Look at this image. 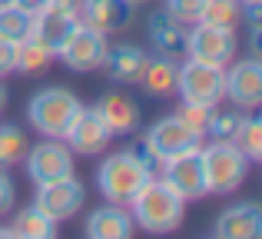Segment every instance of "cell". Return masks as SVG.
Masks as SVG:
<instances>
[{
    "mask_svg": "<svg viewBox=\"0 0 262 239\" xmlns=\"http://www.w3.org/2000/svg\"><path fill=\"white\" fill-rule=\"evenodd\" d=\"M129 209H133V226L146 229L153 236H166V233H176L183 226V216H186V200L169 189L163 180L149 176L146 183L140 186V193L129 200Z\"/></svg>",
    "mask_w": 262,
    "mask_h": 239,
    "instance_id": "cell-1",
    "label": "cell"
},
{
    "mask_svg": "<svg viewBox=\"0 0 262 239\" xmlns=\"http://www.w3.org/2000/svg\"><path fill=\"white\" fill-rule=\"evenodd\" d=\"M83 110L80 97L67 86H40L30 100H27V117L30 126L47 140H63L70 123Z\"/></svg>",
    "mask_w": 262,
    "mask_h": 239,
    "instance_id": "cell-2",
    "label": "cell"
},
{
    "mask_svg": "<svg viewBox=\"0 0 262 239\" xmlns=\"http://www.w3.org/2000/svg\"><path fill=\"white\" fill-rule=\"evenodd\" d=\"M153 176L149 160H143L133 149H123V153H110L106 160L96 169V186H100L103 200L106 203H129L140 186Z\"/></svg>",
    "mask_w": 262,
    "mask_h": 239,
    "instance_id": "cell-3",
    "label": "cell"
},
{
    "mask_svg": "<svg viewBox=\"0 0 262 239\" xmlns=\"http://www.w3.org/2000/svg\"><path fill=\"white\" fill-rule=\"evenodd\" d=\"M199 163H203L206 193H236L249 176V160L246 153L229 140H212L209 146H199Z\"/></svg>",
    "mask_w": 262,
    "mask_h": 239,
    "instance_id": "cell-4",
    "label": "cell"
},
{
    "mask_svg": "<svg viewBox=\"0 0 262 239\" xmlns=\"http://www.w3.org/2000/svg\"><path fill=\"white\" fill-rule=\"evenodd\" d=\"M186 103H203V106H219L226 97V67L199 63L186 57L183 67H176V90Z\"/></svg>",
    "mask_w": 262,
    "mask_h": 239,
    "instance_id": "cell-5",
    "label": "cell"
},
{
    "mask_svg": "<svg viewBox=\"0 0 262 239\" xmlns=\"http://www.w3.org/2000/svg\"><path fill=\"white\" fill-rule=\"evenodd\" d=\"M186 57L212 67L232 63L236 60V30L209 27L199 20V24H192V30H186Z\"/></svg>",
    "mask_w": 262,
    "mask_h": 239,
    "instance_id": "cell-6",
    "label": "cell"
},
{
    "mask_svg": "<svg viewBox=\"0 0 262 239\" xmlns=\"http://www.w3.org/2000/svg\"><path fill=\"white\" fill-rule=\"evenodd\" d=\"M83 203H86V186L77 176H63V180L37 186L33 206H37L40 213H47L53 223H63V220H73V216L83 209Z\"/></svg>",
    "mask_w": 262,
    "mask_h": 239,
    "instance_id": "cell-7",
    "label": "cell"
},
{
    "mask_svg": "<svg viewBox=\"0 0 262 239\" xmlns=\"http://www.w3.org/2000/svg\"><path fill=\"white\" fill-rule=\"evenodd\" d=\"M196 146H203V140H196L192 129L186 126L176 113L156 120L153 126L146 129V136H143V149H146V156L156 160V163L169 160V156H176V153H186V149H196Z\"/></svg>",
    "mask_w": 262,
    "mask_h": 239,
    "instance_id": "cell-8",
    "label": "cell"
},
{
    "mask_svg": "<svg viewBox=\"0 0 262 239\" xmlns=\"http://www.w3.org/2000/svg\"><path fill=\"white\" fill-rule=\"evenodd\" d=\"M27 173L37 186L43 183H53V180H63V176H73V153L70 146H63L60 140H47L37 143V146H27Z\"/></svg>",
    "mask_w": 262,
    "mask_h": 239,
    "instance_id": "cell-9",
    "label": "cell"
},
{
    "mask_svg": "<svg viewBox=\"0 0 262 239\" xmlns=\"http://www.w3.org/2000/svg\"><path fill=\"white\" fill-rule=\"evenodd\" d=\"M106 47H110L106 33L90 30V27L80 24L77 30H73V37L57 50V57L63 60L67 70H73V73H93V70H100Z\"/></svg>",
    "mask_w": 262,
    "mask_h": 239,
    "instance_id": "cell-10",
    "label": "cell"
},
{
    "mask_svg": "<svg viewBox=\"0 0 262 239\" xmlns=\"http://www.w3.org/2000/svg\"><path fill=\"white\" fill-rule=\"evenodd\" d=\"M163 183L169 189H176L183 200H203V196H209L206 193V180H203V163H199V146L163 160Z\"/></svg>",
    "mask_w": 262,
    "mask_h": 239,
    "instance_id": "cell-11",
    "label": "cell"
},
{
    "mask_svg": "<svg viewBox=\"0 0 262 239\" xmlns=\"http://www.w3.org/2000/svg\"><path fill=\"white\" fill-rule=\"evenodd\" d=\"M110 140H113V133L106 129V123L100 120V113L93 110H80L77 120L70 123V129H67L63 143L70 146V153H80V156H100L103 149L110 146Z\"/></svg>",
    "mask_w": 262,
    "mask_h": 239,
    "instance_id": "cell-12",
    "label": "cell"
},
{
    "mask_svg": "<svg viewBox=\"0 0 262 239\" xmlns=\"http://www.w3.org/2000/svg\"><path fill=\"white\" fill-rule=\"evenodd\" d=\"M226 97L239 110H256L262 103V63H259V57L239 60L236 67L226 70Z\"/></svg>",
    "mask_w": 262,
    "mask_h": 239,
    "instance_id": "cell-13",
    "label": "cell"
},
{
    "mask_svg": "<svg viewBox=\"0 0 262 239\" xmlns=\"http://www.w3.org/2000/svg\"><path fill=\"white\" fill-rule=\"evenodd\" d=\"M80 24L100 33H120L133 24L129 0H80Z\"/></svg>",
    "mask_w": 262,
    "mask_h": 239,
    "instance_id": "cell-14",
    "label": "cell"
},
{
    "mask_svg": "<svg viewBox=\"0 0 262 239\" xmlns=\"http://www.w3.org/2000/svg\"><path fill=\"white\" fill-rule=\"evenodd\" d=\"M212 236L216 239H259L262 236V209L259 203L243 200L236 206L223 209L212 223Z\"/></svg>",
    "mask_w": 262,
    "mask_h": 239,
    "instance_id": "cell-15",
    "label": "cell"
},
{
    "mask_svg": "<svg viewBox=\"0 0 262 239\" xmlns=\"http://www.w3.org/2000/svg\"><path fill=\"white\" fill-rule=\"evenodd\" d=\"M146 60L149 57H146V50H143V47H136V44H116V47H106L100 70L110 77V83L133 86L136 80H140Z\"/></svg>",
    "mask_w": 262,
    "mask_h": 239,
    "instance_id": "cell-16",
    "label": "cell"
},
{
    "mask_svg": "<svg viewBox=\"0 0 262 239\" xmlns=\"http://www.w3.org/2000/svg\"><path fill=\"white\" fill-rule=\"evenodd\" d=\"M149 44L156 47V57H166V60L186 57V24L169 17L166 10H156L149 17Z\"/></svg>",
    "mask_w": 262,
    "mask_h": 239,
    "instance_id": "cell-17",
    "label": "cell"
},
{
    "mask_svg": "<svg viewBox=\"0 0 262 239\" xmlns=\"http://www.w3.org/2000/svg\"><path fill=\"white\" fill-rule=\"evenodd\" d=\"M83 233L90 239H126L133 236V216L123 209V203H106L86 216Z\"/></svg>",
    "mask_w": 262,
    "mask_h": 239,
    "instance_id": "cell-18",
    "label": "cell"
},
{
    "mask_svg": "<svg viewBox=\"0 0 262 239\" xmlns=\"http://www.w3.org/2000/svg\"><path fill=\"white\" fill-rule=\"evenodd\" d=\"M96 113L106 123V129L113 136H129L136 126H140V103L129 100L126 93H106L96 103Z\"/></svg>",
    "mask_w": 262,
    "mask_h": 239,
    "instance_id": "cell-19",
    "label": "cell"
},
{
    "mask_svg": "<svg viewBox=\"0 0 262 239\" xmlns=\"http://www.w3.org/2000/svg\"><path fill=\"white\" fill-rule=\"evenodd\" d=\"M80 27V13L77 10H40L33 13V37H40L47 47L60 50L67 40L73 37V30Z\"/></svg>",
    "mask_w": 262,
    "mask_h": 239,
    "instance_id": "cell-20",
    "label": "cell"
},
{
    "mask_svg": "<svg viewBox=\"0 0 262 239\" xmlns=\"http://www.w3.org/2000/svg\"><path fill=\"white\" fill-rule=\"evenodd\" d=\"M136 83H140L149 97H169V93L176 90V60L149 57Z\"/></svg>",
    "mask_w": 262,
    "mask_h": 239,
    "instance_id": "cell-21",
    "label": "cell"
},
{
    "mask_svg": "<svg viewBox=\"0 0 262 239\" xmlns=\"http://www.w3.org/2000/svg\"><path fill=\"white\" fill-rule=\"evenodd\" d=\"M53 57H57V50L53 47H47L40 37H24L17 40V53H13V70L20 73H43L47 67L53 63Z\"/></svg>",
    "mask_w": 262,
    "mask_h": 239,
    "instance_id": "cell-22",
    "label": "cell"
},
{
    "mask_svg": "<svg viewBox=\"0 0 262 239\" xmlns=\"http://www.w3.org/2000/svg\"><path fill=\"white\" fill-rule=\"evenodd\" d=\"M10 233L17 239H53L57 236V223H53L47 213H40L37 206H27V209H20V213L13 216Z\"/></svg>",
    "mask_w": 262,
    "mask_h": 239,
    "instance_id": "cell-23",
    "label": "cell"
},
{
    "mask_svg": "<svg viewBox=\"0 0 262 239\" xmlns=\"http://www.w3.org/2000/svg\"><path fill=\"white\" fill-rule=\"evenodd\" d=\"M203 24L209 27H223V30H236L243 24V4L239 0H206L203 10Z\"/></svg>",
    "mask_w": 262,
    "mask_h": 239,
    "instance_id": "cell-24",
    "label": "cell"
},
{
    "mask_svg": "<svg viewBox=\"0 0 262 239\" xmlns=\"http://www.w3.org/2000/svg\"><path fill=\"white\" fill-rule=\"evenodd\" d=\"M30 30H33V13H27L24 7H17V4H4L0 7V37L4 40H24V37H30Z\"/></svg>",
    "mask_w": 262,
    "mask_h": 239,
    "instance_id": "cell-25",
    "label": "cell"
},
{
    "mask_svg": "<svg viewBox=\"0 0 262 239\" xmlns=\"http://www.w3.org/2000/svg\"><path fill=\"white\" fill-rule=\"evenodd\" d=\"M27 136L20 126H13V123H0V166H17V163H24L27 156Z\"/></svg>",
    "mask_w": 262,
    "mask_h": 239,
    "instance_id": "cell-26",
    "label": "cell"
},
{
    "mask_svg": "<svg viewBox=\"0 0 262 239\" xmlns=\"http://www.w3.org/2000/svg\"><path fill=\"white\" fill-rule=\"evenodd\" d=\"M232 143L246 153L249 163H259L262 160V120L259 117H243L239 120L236 136H232Z\"/></svg>",
    "mask_w": 262,
    "mask_h": 239,
    "instance_id": "cell-27",
    "label": "cell"
},
{
    "mask_svg": "<svg viewBox=\"0 0 262 239\" xmlns=\"http://www.w3.org/2000/svg\"><path fill=\"white\" fill-rule=\"evenodd\" d=\"M212 110L216 106H203V103H186L183 100V106L176 110V117L186 123V126L192 129V136L196 140H206V126H209V117H212Z\"/></svg>",
    "mask_w": 262,
    "mask_h": 239,
    "instance_id": "cell-28",
    "label": "cell"
},
{
    "mask_svg": "<svg viewBox=\"0 0 262 239\" xmlns=\"http://www.w3.org/2000/svg\"><path fill=\"white\" fill-rule=\"evenodd\" d=\"M239 120L243 117H236V113H216L212 110L209 126H206V140H229L232 143V136L239 129Z\"/></svg>",
    "mask_w": 262,
    "mask_h": 239,
    "instance_id": "cell-29",
    "label": "cell"
},
{
    "mask_svg": "<svg viewBox=\"0 0 262 239\" xmlns=\"http://www.w3.org/2000/svg\"><path fill=\"white\" fill-rule=\"evenodd\" d=\"M206 10V0H166V13L176 17L179 24H199Z\"/></svg>",
    "mask_w": 262,
    "mask_h": 239,
    "instance_id": "cell-30",
    "label": "cell"
},
{
    "mask_svg": "<svg viewBox=\"0 0 262 239\" xmlns=\"http://www.w3.org/2000/svg\"><path fill=\"white\" fill-rule=\"evenodd\" d=\"M13 203H17V183H13V176L0 166V216L13 213Z\"/></svg>",
    "mask_w": 262,
    "mask_h": 239,
    "instance_id": "cell-31",
    "label": "cell"
},
{
    "mask_svg": "<svg viewBox=\"0 0 262 239\" xmlns=\"http://www.w3.org/2000/svg\"><path fill=\"white\" fill-rule=\"evenodd\" d=\"M13 53H17V44L0 37V80H4L7 73H13Z\"/></svg>",
    "mask_w": 262,
    "mask_h": 239,
    "instance_id": "cell-32",
    "label": "cell"
},
{
    "mask_svg": "<svg viewBox=\"0 0 262 239\" xmlns=\"http://www.w3.org/2000/svg\"><path fill=\"white\" fill-rule=\"evenodd\" d=\"M47 10H80V0H47Z\"/></svg>",
    "mask_w": 262,
    "mask_h": 239,
    "instance_id": "cell-33",
    "label": "cell"
},
{
    "mask_svg": "<svg viewBox=\"0 0 262 239\" xmlns=\"http://www.w3.org/2000/svg\"><path fill=\"white\" fill-rule=\"evenodd\" d=\"M17 7H24L27 13H40V10H47V0H13Z\"/></svg>",
    "mask_w": 262,
    "mask_h": 239,
    "instance_id": "cell-34",
    "label": "cell"
},
{
    "mask_svg": "<svg viewBox=\"0 0 262 239\" xmlns=\"http://www.w3.org/2000/svg\"><path fill=\"white\" fill-rule=\"evenodd\" d=\"M7 103H10V93H7V86L0 83V113L7 110Z\"/></svg>",
    "mask_w": 262,
    "mask_h": 239,
    "instance_id": "cell-35",
    "label": "cell"
},
{
    "mask_svg": "<svg viewBox=\"0 0 262 239\" xmlns=\"http://www.w3.org/2000/svg\"><path fill=\"white\" fill-rule=\"evenodd\" d=\"M239 4H243V7H249V4H262V0H239Z\"/></svg>",
    "mask_w": 262,
    "mask_h": 239,
    "instance_id": "cell-36",
    "label": "cell"
},
{
    "mask_svg": "<svg viewBox=\"0 0 262 239\" xmlns=\"http://www.w3.org/2000/svg\"><path fill=\"white\" fill-rule=\"evenodd\" d=\"M129 4H133V7H136V4H146V0H129Z\"/></svg>",
    "mask_w": 262,
    "mask_h": 239,
    "instance_id": "cell-37",
    "label": "cell"
},
{
    "mask_svg": "<svg viewBox=\"0 0 262 239\" xmlns=\"http://www.w3.org/2000/svg\"><path fill=\"white\" fill-rule=\"evenodd\" d=\"M4 4H13V0H0V7H4Z\"/></svg>",
    "mask_w": 262,
    "mask_h": 239,
    "instance_id": "cell-38",
    "label": "cell"
}]
</instances>
